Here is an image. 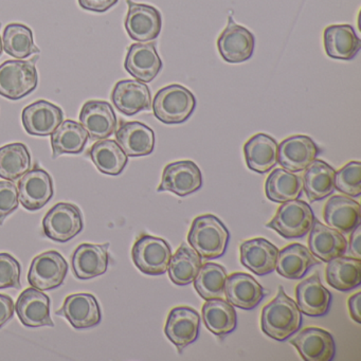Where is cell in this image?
<instances>
[{"label":"cell","instance_id":"43","mask_svg":"<svg viewBox=\"0 0 361 361\" xmlns=\"http://www.w3.org/2000/svg\"><path fill=\"white\" fill-rule=\"evenodd\" d=\"M22 267L9 253H0V289L20 287Z\"/></svg>","mask_w":361,"mask_h":361},{"label":"cell","instance_id":"34","mask_svg":"<svg viewBox=\"0 0 361 361\" xmlns=\"http://www.w3.org/2000/svg\"><path fill=\"white\" fill-rule=\"evenodd\" d=\"M87 132L82 124L66 120L51 135L52 158L56 159L64 154H81L88 142Z\"/></svg>","mask_w":361,"mask_h":361},{"label":"cell","instance_id":"3","mask_svg":"<svg viewBox=\"0 0 361 361\" xmlns=\"http://www.w3.org/2000/svg\"><path fill=\"white\" fill-rule=\"evenodd\" d=\"M152 107L154 115L162 123H183L193 114L196 99L188 88L174 84L156 94Z\"/></svg>","mask_w":361,"mask_h":361},{"label":"cell","instance_id":"49","mask_svg":"<svg viewBox=\"0 0 361 361\" xmlns=\"http://www.w3.org/2000/svg\"><path fill=\"white\" fill-rule=\"evenodd\" d=\"M0 27H1V24H0ZM3 43H1V35H0V56L3 54Z\"/></svg>","mask_w":361,"mask_h":361},{"label":"cell","instance_id":"20","mask_svg":"<svg viewBox=\"0 0 361 361\" xmlns=\"http://www.w3.org/2000/svg\"><path fill=\"white\" fill-rule=\"evenodd\" d=\"M111 101L116 109L126 116H134L152 109L151 90L137 80L118 82L111 92Z\"/></svg>","mask_w":361,"mask_h":361},{"label":"cell","instance_id":"12","mask_svg":"<svg viewBox=\"0 0 361 361\" xmlns=\"http://www.w3.org/2000/svg\"><path fill=\"white\" fill-rule=\"evenodd\" d=\"M126 29L130 39L145 43L154 41L161 31V14L153 6L135 4L128 0Z\"/></svg>","mask_w":361,"mask_h":361},{"label":"cell","instance_id":"29","mask_svg":"<svg viewBox=\"0 0 361 361\" xmlns=\"http://www.w3.org/2000/svg\"><path fill=\"white\" fill-rule=\"evenodd\" d=\"M325 52L335 60L350 61L356 56L361 42L350 25H333L327 27L323 35Z\"/></svg>","mask_w":361,"mask_h":361},{"label":"cell","instance_id":"25","mask_svg":"<svg viewBox=\"0 0 361 361\" xmlns=\"http://www.w3.org/2000/svg\"><path fill=\"white\" fill-rule=\"evenodd\" d=\"M323 219L329 227L340 233H350L360 225V206L348 196H331L325 204Z\"/></svg>","mask_w":361,"mask_h":361},{"label":"cell","instance_id":"26","mask_svg":"<svg viewBox=\"0 0 361 361\" xmlns=\"http://www.w3.org/2000/svg\"><path fill=\"white\" fill-rule=\"evenodd\" d=\"M116 139L126 156L130 157L149 155L155 147L153 130L141 122L121 121L116 132Z\"/></svg>","mask_w":361,"mask_h":361},{"label":"cell","instance_id":"37","mask_svg":"<svg viewBox=\"0 0 361 361\" xmlns=\"http://www.w3.org/2000/svg\"><path fill=\"white\" fill-rule=\"evenodd\" d=\"M302 190L303 181L301 177L285 169H276L266 179V196L278 204L298 200L301 196Z\"/></svg>","mask_w":361,"mask_h":361},{"label":"cell","instance_id":"16","mask_svg":"<svg viewBox=\"0 0 361 361\" xmlns=\"http://www.w3.org/2000/svg\"><path fill=\"white\" fill-rule=\"evenodd\" d=\"M319 154V149L312 138L295 135L285 139L278 147V164L289 172L305 170Z\"/></svg>","mask_w":361,"mask_h":361},{"label":"cell","instance_id":"18","mask_svg":"<svg viewBox=\"0 0 361 361\" xmlns=\"http://www.w3.org/2000/svg\"><path fill=\"white\" fill-rule=\"evenodd\" d=\"M64 119L60 107L48 101L39 100L25 107L22 114L23 126L29 135L46 137L54 134Z\"/></svg>","mask_w":361,"mask_h":361},{"label":"cell","instance_id":"33","mask_svg":"<svg viewBox=\"0 0 361 361\" xmlns=\"http://www.w3.org/2000/svg\"><path fill=\"white\" fill-rule=\"evenodd\" d=\"M327 263L325 278L329 286L339 291H348L361 284L360 259L341 255Z\"/></svg>","mask_w":361,"mask_h":361},{"label":"cell","instance_id":"48","mask_svg":"<svg viewBox=\"0 0 361 361\" xmlns=\"http://www.w3.org/2000/svg\"><path fill=\"white\" fill-rule=\"evenodd\" d=\"M360 302H361V293H355L350 295L348 299V310H350V318L357 323H361V314H360Z\"/></svg>","mask_w":361,"mask_h":361},{"label":"cell","instance_id":"40","mask_svg":"<svg viewBox=\"0 0 361 361\" xmlns=\"http://www.w3.org/2000/svg\"><path fill=\"white\" fill-rule=\"evenodd\" d=\"M3 47L9 56L18 60L41 52L35 46L32 30L22 24H10L6 27L3 35Z\"/></svg>","mask_w":361,"mask_h":361},{"label":"cell","instance_id":"10","mask_svg":"<svg viewBox=\"0 0 361 361\" xmlns=\"http://www.w3.org/2000/svg\"><path fill=\"white\" fill-rule=\"evenodd\" d=\"M18 190L20 204L33 212L44 208L54 197V181L49 173L35 166L20 177Z\"/></svg>","mask_w":361,"mask_h":361},{"label":"cell","instance_id":"35","mask_svg":"<svg viewBox=\"0 0 361 361\" xmlns=\"http://www.w3.org/2000/svg\"><path fill=\"white\" fill-rule=\"evenodd\" d=\"M202 314L207 329L219 337L232 333L238 324L234 306L221 298L207 300L202 306Z\"/></svg>","mask_w":361,"mask_h":361},{"label":"cell","instance_id":"4","mask_svg":"<svg viewBox=\"0 0 361 361\" xmlns=\"http://www.w3.org/2000/svg\"><path fill=\"white\" fill-rule=\"evenodd\" d=\"M35 61H6L0 65V96L20 100L37 90L39 79Z\"/></svg>","mask_w":361,"mask_h":361},{"label":"cell","instance_id":"19","mask_svg":"<svg viewBox=\"0 0 361 361\" xmlns=\"http://www.w3.org/2000/svg\"><path fill=\"white\" fill-rule=\"evenodd\" d=\"M16 314L27 327L54 326L50 316V299L39 289L27 288L20 293L16 304Z\"/></svg>","mask_w":361,"mask_h":361},{"label":"cell","instance_id":"17","mask_svg":"<svg viewBox=\"0 0 361 361\" xmlns=\"http://www.w3.org/2000/svg\"><path fill=\"white\" fill-rule=\"evenodd\" d=\"M290 343L305 361H331L336 354L333 336L319 327L302 329Z\"/></svg>","mask_w":361,"mask_h":361},{"label":"cell","instance_id":"8","mask_svg":"<svg viewBox=\"0 0 361 361\" xmlns=\"http://www.w3.org/2000/svg\"><path fill=\"white\" fill-rule=\"evenodd\" d=\"M68 274V263L58 251L41 253L33 259L28 282L39 290H51L64 283Z\"/></svg>","mask_w":361,"mask_h":361},{"label":"cell","instance_id":"42","mask_svg":"<svg viewBox=\"0 0 361 361\" xmlns=\"http://www.w3.org/2000/svg\"><path fill=\"white\" fill-rule=\"evenodd\" d=\"M335 188L350 197L361 194V164L350 161L335 174Z\"/></svg>","mask_w":361,"mask_h":361},{"label":"cell","instance_id":"7","mask_svg":"<svg viewBox=\"0 0 361 361\" xmlns=\"http://www.w3.org/2000/svg\"><path fill=\"white\" fill-rule=\"evenodd\" d=\"M83 228L81 210L69 202H59L48 211L43 219L44 234L54 242H68Z\"/></svg>","mask_w":361,"mask_h":361},{"label":"cell","instance_id":"46","mask_svg":"<svg viewBox=\"0 0 361 361\" xmlns=\"http://www.w3.org/2000/svg\"><path fill=\"white\" fill-rule=\"evenodd\" d=\"M14 310L13 300L9 295L0 293V329L13 318Z\"/></svg>","mask_w":361,"mask_h":361},{"label":"cell","instance_id":"9","mask_svg":"<svg viewBox=\"0 0 361 361\" xmlns=\"http://www.w3.org/2000/svg\"><path fill=\"white\" fill-rule=\"evenodd\" d=\"M202 185L200 169L191 160L172 162L164 168L158 192L169 191L180 197L198 191Z\"/></svg>","mask_w":361,"mask_h":361},{"label":"cell","instance_id":"45","mask_svg":"<svg viewBox=\"0 0 361 361\" xmlns=\"http://www.w3.org/2000/svg\"><path fill=\"white\" fill-rule=\"evenodd\" d=\"M80 7L86 11L104 13L114 6L117 5L119 0H78Z\"/></svg>","mask_w":361,"mask_h":361},{"label":"cell","instance_id":"24","mask_svg":"<svg viewBox=\"0 0 361 361\" xmlns=\"http://www.w3.org/2000/svg\"><path fill=\"white\" fill-rule=\"evenodd\" d=\"M225 295L227 301L235 307L250 310L261 303L265 297V291L250 274L235 272L227 276Z\"/></svg>","mask_w":361,"mask_h":361},{"label":"cell","instance_id":"2","mask_svg":"<svg viewBox=\"0 0 361 361\" xmlns=\"http://www.w3.org/2000/svg\"><path fill=\"white\" fill-rule=\"evenodd\" d=\"M230 240V233L223 221L214 215L196 217L188 234L192 248L204 259L223 257Z\"/></svg>","mask_w":361,"mask_h":361},{"label":"cell","instance_id":"31","mask_svg":"<svg viewBox=\"0 0 361 361\" xmlns=\"http://www.w3.org/2000/svg\"><path fill=\"white\" fill-rule=\"evenodd\" d=\"M278 143L266 134L251 137L244 145L247 166L257 173L269 172L278 164Z\"/></svg>","mask_w":361,"mask_h":361},{"label":"cell","instance_id":"47","mask_svg":"<svg viewBox=\"0 0 361 361\" xmlns=\"http://www.w3.org/2000/svg\"><path fill=\"white\" fill-rule=\"evenodd\" d=\"M361 226L358 225L352 231L350 238V245H348V250H350V255H353V257L356 259H360L361 257Z\"/></svg>","mask_w":361,"mask_h":361},{"label":"cell","instance_id":"38","mask_svg":"<svg viewBox=\"0 0 361 361\" xmlns=\"http://www.w3.org/2000/svg\"><path fill=\"white\" fill-rule=\"evenodd\" d=\"M202 262L200 255L187 244L180 245L169 264V276L174 284L185 286L193 282L197 276Z\"/></svg>","mask_w":361,"mask_h":361},{"label":"cell","instance_id":"44","mask_svg":"<svg viewBox=\"0 0 361 361\" xmlns=\"http://www.w3.org/2000/svg\"><path fill=\"white\" fill-rule=\"evenodd\" d=\"M18 187L11 181H0V225L18 208Z\"/></svg>","mask_w":361,"mask_h":361},{"label":"cell","instance_id":"14","mask_svg":"<svg viewBox=\"0 0 361 361\" xmlns=\"http://www.w3.org/2000/svg\"><path fill=\"white\" fill-rule=\"evenodd\" d=\"M80 122L92 140H104L111 137L117 128L115 111L106 101L86 102L80 113Z\"/></svg>","mask_w":361,"mask_h":361},{"label":"cell","instance_id":"28","mask_svg":"<svg viewBox=\"0 0 361 361\" xmlns=\"http://www.w3.org/2000/svg\"><path fill=\"white\" fill-rule=\"evenodd\" d=\"M308 246L314 257L327 263L335 257L344 255L348 249V242L343 234L337 230L314 221L310 229Z\"/></svg>","mask_w":361,"mask_h":361},{"label":"cell","instance_id":"41","mask_svg":"<svg viewBox=\"0 0 361 361\" xmlns=\"http://www.w3.org/2000/svg\"><path fill=\"white\" fill-rule=\"evenodd\" d=\"M225 267L215 263L202 265L194 279V287L202 299H219L225 295V283L227 280Z\"/></svg>","mask_w":361,"mask_h":361},{"label":"cell","instance_id":"22","mask_svg":"<svg viewBox=\"0 0 361 361\" xmlns=\"http://www.w3.org/2000/svg\"><path fill=\"white\" fill-rule=\"evenodd\" d=\"M109 244H82L71 259L75 276L79 280H90L106 272L109 263Z\"/></svg>","mask_w":361,"mask_h":361},{"label":"cell","instance_id":"15","mask_svg":"<svg viewBox=\"0 0 361 361\" xmlns=\"http://www.w3.org/2000/svg\"><path fill=\"white\" fill-rule=\"evenodd\" d=\"M56 314L65 317L75 329H92L102 321L100 305L90 293L68 295Z\"/></svg>","mask_w":361,"mask_h":361},{"label":"cell","instance_id":"5","mask_svg":"<svg viewBox=\"0 0 361 361\" xmlns=\"http://www.w3.org/2000/svg\"><path fill=\"white\" fill-rule=\"evenodd\" d=\"M314 221L316 219L310 204L303 200H293L283 202L274 219L266 224V227L290 240L305 236Z\"/></svg>","mask_w":361,"mask_h":361},{"label":"cell","instance_id":"11","mask_svg":"<svg viewBox=\"0 0 361 361\" xmlns=\"http://www.w3.org/2000/svg\"><path fill=\"white\" fill-rule=\"evenodd\" d=\"M217 48L226 62L240 64L252 56L255 37L248 29L235 24L232 18H229L227 27L217 39Z\"/></svg>","mask_w":361,"mask_h":361},{"label":"cell","instance_id":"23","mask_svg":"<svg viewBox=\"0 0 361 361\" xmlns=\"http://www.w3.org/2000/svg\"><path fill=\"white\" fill-rule=\"evenodd\" d=\"M124 67L138 81L143 83L153 81L162 68L161 59L158 56L155 44H133L128 48Z\"/></svg>","mask_w":361,"mask_h":361},{"label":"cell","instance_id":"36","mask_svg":"<svg viewBox=\"0 0 361 361\" xmlns=\"http://www.w3.org/2000/svg\"><path fill=\"white\" fill-rule=\"evenodd\" d=\"M88 156L101 173L111 176L121 174L128 164V156L123 149L117 141L109 139L94 143L88 151Z\"/></svg>","mask_w":361,"mask_h":361},{"label":"cell","instance_id":"30","mask_svg":"<svg viewBox=\"0 0 361 361\" xmlns=\"http://www.w3.org/2000/svg\"><path fill=\"white\" fill-rule=\"evenodd\" d=\"M317 264L319 261L310 249L301 244H290L279 250L276 269L285 279L300 280Z\"/></svg>","mask_w":361,"mask_h":361},{"label":"cell","instance_id":"32","mask_svg":"<svg viewBox=\"0 0 361 361\" xmlns=\"http://www.w3.org/2000/svg\"><path fill=\"white\" fill-rule=\"evenodd\" d=\"M303 189L310 202L324 200L335 190V170L326 162L314 159L305 169Z\"/></svg>","mask_w":361,"mask_h":361},{"label":"cell","instance_id":"1","mask_svg":"<svg viewBox=\"0 0 361 361\" xmlns=\"http://www.w3.org/2000/svg\"><path fill=\"white\" fill-rule=\"evenodd\" d=\"M302 324V312L297 303L289 298L283 286L271 302L262 310V331L276 341H284L299 331Z\"/></svg>","mask_w":361,"mask_h":361},{"label":"cell","instance_id":"6","mask_svg":"<svg viewBox=\"0 0 361 361\" xmlns=\"http://www.w3.org/2000/svg\"><path fill=\"white\" fill-rule=\"evenodd\" d=\"M172 250L170 245L157 236L143 234L135 242L132 257L136 267L149 276H159L168 271Z\"/></svg>","mask_w":361,"mask_h":361},{"label":"cell","instance_id":"39","mask_svg":"<svg viewBox=\"0 0 361 361\" xmlns=\"http://www.w3.org/2000/svg\"><path fill=\"white\" fill-rule=\"evenodd\" d=\"M31 168V156L24 143H11L0 147V177L16 181Z\"/></svg>","mask_w":361,"mask_h":361},{"label":"cell","instance_id":"21","mask_svg":"<svg viewBox=\"0 0 361 361\" xmlns=\"http://www.w3.org/2000/svg\"><path fill=\"white\" fill-rule=\"evenodd\" d=\"M295 298L300 312L307 316H324L331 307V293L323 286L318 272L297 285Z\"/></svg>","mask_w":361,"mask_h":361},{"label":"cell","instance_id":"13","mask_svg":"<svg viewBox=\"0 0 361 361\" xmlns=\"http://www.w3.org/2000/svg\"><path fill=\"white\" fill-rule=\"evenodd\" d=\"M200 316L187 306L173 308L166 319L164 334L179 353L193 343L200 335Z\"/></svg>","mask_w":361,"mask_h":361},{"label":"cell","instance_id":"27","mask_svg":"<svg viewBox=\"0 0 361 361\" xmlns=\"http://www.w3.org/2000/svg\"><path fill=\"white\" fill-rule=\"evenodd\" d=\"M240 251V263L257 276H265L276 269L279 249L265 238L243 242Z\"/></svg>","mask_w":361,"mask_h":361}]
</instances>
